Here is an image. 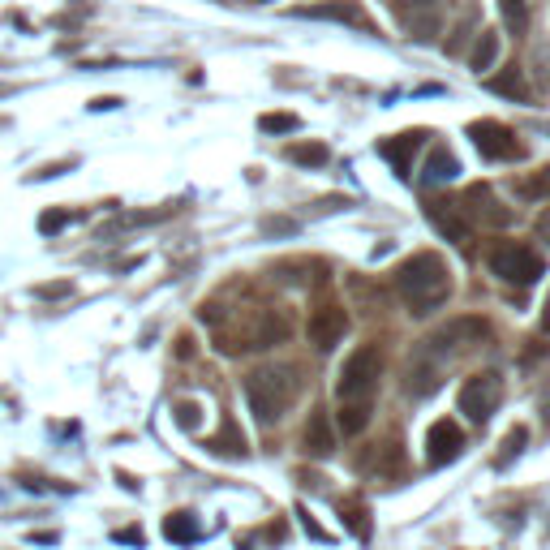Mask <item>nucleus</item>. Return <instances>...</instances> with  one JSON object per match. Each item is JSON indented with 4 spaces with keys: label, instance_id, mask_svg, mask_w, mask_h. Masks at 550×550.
<instances>
[{
    "label": "nucleus",
    "instance_id": "dca6fc26",
    "mask_svg": "<svg viewBox=\"0 0 550 550\" xmlns=\"http://www.w3.org/2000/svg\"><path fill=\"white\" fill-rule=\"evenodd\" d=\"M426 215H430V224L439 228L443 237H452V241H469V224L460 220V215L452 207H443V202H426Z\"/></svg>",
    "mask_w": 550,
    "mask_h": 550
},
{
    "label": "nucleus",
    "instance_id": "5701e85b",
    "mask_svg": "<svg viewBox=\"0 0 550 550\" xmlns=\"http://www.w3.org/2000/svg\"><path fill=\"white\" fill-rule=\"evenodd\" d=\"M499 9H503V22H508L512 35L529 31V0H499Z\"/></svg>",
    "mask_w": 550,
    "mask_h": 550
},
{
    "label": "nucleus",
    "instance_id": "412c9836",
    "mask_svg": "<svg viewBox=\"0 0 550 550\" xmlns=\"http://www.w3.org/2000/svg\"><path fill=\"white\" fill-rule=\"evenodd\" d=\"M495 56H499V35L495 31H482V35H477V43H473V52H469V65L482 74V69L495 65Z\"/></svg>",
    "mask_w": 550,
    "mask_h": 550
},
{
    "label": "nucleus",
    "instance_id": "6e6552de",
    "mask_svg": "<svg viewBox=\"0 0 550 550\" xmlns=\"http://www.w3.org/2000/svg\"><path fill=\"white\" fill-rule=\"evenodd\" d=\"M460 452H465V430H460L452 417H439V422L426 430V460H430V469L452 465Z\"/></svg>",
    "mask_w": 550,
    "mask_h": 550
},
{
    "label": "nucleus",
    "instance_id": "aec40b11",
    "mask_svg": "<svg viewBox=\"0 0 550 550\" xmlns=\"http://www.w3.org/2000/svg\"><path fill=\"white\" fill-rule=\"evenodd\" d=\"M164 538H168V542H198L202 529H198V520H194L190 512H177V516L164 520Z\"/></svg>",
    "mask_w": 550,
    "mask_h": 550
},
{
    "label": "nucleus",
    "instance_id": "ddd939ff",
    "mask_svg": "<svg viewBox=\"0 0 550 550\" xmlns=\"http://www.w3.org/2000/svg\"><path fill=\"white\" fill-rule=\"evenodd\" d=\"M456 172H460L456 155L447 151V147H434V151L426 155V164H422V185H426V190H434V185L456 181Z\"/></svg>",
    "mask_w": 550,
    "mask_h": 550
},
{
    "label": "nucleus",
    "instance_id": "c756f323",
    "mask_svg": "<svg viewBox=\"0 0 550 550\" xmlns=\"http://www.w3.org/2000/svg\"><path fill=\"white\" fill-rule=\"evenodd\" d=\"M538 237H546V241H550V211H546L542 220H538Z\"/></svg>",
    "mask_w": 550,
    "mask_h": 550
},
{
    "label": "nucleus",
    "instance_id": "4be33fe9",
    "mask_svg": "<svg viewBox=\"0 0 550 550\" xmlns=\"http://www.w3.org/2000/svg\"><path fill=\"white\" fill-rule=\"evenodd\" d=\"M288 159L301 168H318V164H327V147L323 142H293V147H288Z\"/></svg>",
    "mask_w": 550,
    "mask_h": 550
},
{
    "label": "nucleus",
    "instance_id": "9d476101",
    "mask_svg": "<svg viewBox=\"0 0 550 550\" xmlns=\"http://www.w3.org/2000/svg\"><path fill=\"white\" fill-rule=\"evenodd\" d=\"M293 18H310V22H344V26H357V31H374L370 13L357 5V0H327V5H306V9H293Z\"/></svg>",
    "mask_w": 550,
    "mask_h": 550
},
{
    "label": "nucleus",
    "instance_id": "4468645a",
    "mask_svg": "<svg viewBox=\"0 0 550 550\" xmlns=\"http://www.w3.org/2000/svg\"><path fill=\"white\" fill-rule=\"evenodd\" d=\"M301 443H306V456H314V460H323V456L336 452V434H331V426H327V413H314L310 417Z\"/></svg>",
    "mask_w": 550,
    "mask_h": 550
},
{
    "label": "nucleus",
    "instance_id": "b1692460",
    "mask_svg": "<svg viewBox=\"0 0 550 550\" xmlns=\"http://www.w3.org/2000/svg\"><path fill=\"white\" fill-rule=\"evenodd\" d=\"M340 520L357 533V538H370V520H366V503H361V499L340 503Z\"/></svg>",
    "mask_w": 550,
    "mask_h": 550
},
{
    "label": "nucleus",
    "instance_id": "9b49d317",
    "mask_svg": "<svg viewBox=\"0 0 550 550\" xmlns=\"http://www.w3.org/2000/svg\"><path fill=\"white\" fill-rule=\"evenodd\" d=\"M465 211L473 215V220L495 224V228L512 224V211H508V207H499L495 194H490V185H469V190H465Z\"/></svg>",
    "mask_w": 550,
    "mask_h": 550
},
{
    "label": "nucleus",
    "instance_id": "20e7f679",
    "mask_svg": "<svg viewBox=\"0 0 550 550\" xmlns=\"http://www.w3.org/2000/svg\"><path fill=\"white\" fill-rule=\"evenodd\" d=\"M460 413L469 417V422H490V417L499 413V404H503V379L495 370H486V374H473V379H465V387H460Z\"/></svg>",
    "mask_w": 550,
    "mask_h": 550
},
{
    "label": "nucleus",
    "instance_id": "1a4fd4ad",
    "mask_svg": "<svg viewBox=\"0 0 550 550\" xmlns=\"http://www.w3.org/2000/svg\"><path fill=\"white\" fill-rule=\"evenodd\" d=\"M469 138H473V147L482 151V159H516L520 155L516 134L508 125H499V121H473Z\"/></svg>",
    "mask_w": 550,
    "mask_h": 550
},
{
    "label": "nucleus",
    "instance_id": "2eb2a0df",
    "mask_svg": "<svg viewBox=\"0 0 550 550\" xmlns=\"http://www.w3.org/2000/svg\"><path fill=\"white\" fill-rule=\"evenodd\" d=\"M439 5L443 0H400V13H404V22L413 26V31H422V39L439 26Z\"/></svg>",
    "mask_w": 550,
    "mask_h": 550
},
{
    "label": "nucleus",
    "instance_id": "f03ea898",
    "mask_svg": "<svg viewBox=\"0 0 550 550\" xmlns=\"http://www.w3.org/2000/svg\"><path fill=\"white\" fill-rule=\"evenodd\" d=\"M297 392H301V379L293 366H258L250 379H245V400H250V413L263 426L280 422V417L293 409Z\"/></svg>",
    "mask_w": 550,
    "mask_h": 550
},
{
    "label": "nucleus",
    "instance_id": "7c9ffc66",
    "mask_svg": "<svg viewBox=\"0 0 550 550\" xmlns=\"http://www.w3.org/2000/svg\"><path fill=\"white\" fill-rule=\"evenodd\" d=\"M542 331H550V297H546V306H542Z\"/></svg>",
    "mask_w": 550,
    "mask_h": 550
},
{
    "label": "nucleus",
    "instance_id": "f257e3e1",
    "mask_svg": "<svg viewBox=\"0 0 550 550\" xmlns=\"http://www.w3.org/2000/svg\"><path fill=\"white\" fill-rule=\"evenodd\" d=\"M396 293L404 306H409V314H434L452 297V271H447V263L434 250H422L400 263Z\"/></svg>",
    "mask_w": 550,
    "mask_h": 550
},
{
    "label": "nucleus",
    "instance_id": "bb28decb",
    "mask_svg": "<svg viewBox=\"0 0 550 550\" xmlns=\"http://www.w3.org/2000/svg\"><path fill=\"white\" fill-rule=\"evenodd\" d=\"M525 426H516V430H508V439H503V456H499V465H508L512 460V452H520V447H525Z\"/></svg>",
    "mask_w": 550,
    "mask_h": 550
},
{
    "label": "nucleus",
    "instance_id": "c85d7f7f",
    "mask_svg": "<svg viewBox=\"0 0 550 550\" xmlns=\"http://www.w3.org/2000/svg\"><path fill=\"white\" fill-rule=\"evenodd\" d=\"M65 220H69L65 211H48V215L39 220V228H43V233H56V228H65Z\"/></svg>",
    "mask_w": 550,
    "mask_h": 550
},
{
    "label": "nucleus",
    "instance_id": "39448f33",
    "mask_svg": "<svg viewBox=\"0 0 550 550\" xmlns=\"http://www.w3.org/2000/svg\"><path fill=\"white\" fill-rule=\"evenodd\" d=\"M490 336V327H486V318H452V323H443L434 336L426 340V357H456V353H465L473 349V344H482Z\"/></svg>",
    "mask_w": 550,
    "mask_h": 550
},
{
    "label": "nucleus",
    "instance_id": "6ab92c4d",
    "mask_svg": "<svg viewBox=\"0 0 550 550\" xmlns=\"http://www.w3.org/2000/svg\"><path fill=\"white\" fill-rule=\"evenodd\" d=\"M516 198L546 202V198H550V168H538V172H529V177H520V181H516Z\"/></svg>",
    "mask_w": 550,
    "mask_h": 550
},
{
    "label": "nucleus",
    "instance_id": "f3484780",
    "mask_svg": "<svg viewBox=\"0 0 550 550\" xmlns=\"http://www.w3.org/2000/svg\"><path fill=\"white\" fill-rule=\"evenodd\" d=\"M336 426H340L344 439H353V434H361V430L370 426V404H340Z\"/></svg>",
    "mask_w": 550,
    "mask_h": 550
},
{
    "label": "nucleus",
    "instance_id": "f8f14e48",
    "mask_svg": "<svg viewBox=\"0 0 550 550\" xmlns=\"http://www.w3.org/2000/svg\"><path fill=\"white\" fill-rule=\"evenodd\" d=\"M422 129H413V134H400L396 142H379V155L383 159H392V168L400 172V177H409V168H413V151L422 147Z\"/></svg>",
    "mask_w": 550,
    "mask_h": 550
},
{
    "label": "nucleus",
    "instance_id": "0eeeda50",
    "mask_svg": "<svg viewBox=\"0 0 550 550\" xmlns=\"http://www.w3.org/2000/svg\"><path fill=\"white\" fill-rule=\"evenodd\" d=\"M344 331H349V314H344V306H336V301H318V306L310 310L306 318V336L318 353H331L336 344L344 340Z\"/></svg>",
    "mask_w": 550,
    "mask_h": 550
},
{
    "label": "nucleus",
    "instance_id": "7ed1b4c3",
    "mask_svg": "<svg viewBox=\"0 0 550 550\" xmlns=\"http://www.w3.org/2000/svg\"><path fill=\"white\" fill-rule=\"evenodd\" d=\"M379 379H383V357L374 344H361L344 357V366L336 374V396L340 404H370L374 392H379Z\"/></svg>",
    "mask_w": 550,
    "mask_h": 550
},
{
    "label": "nucleus",
    "instance_id": "cd10ccee",
    "mask_svg": "<svg viewBox=\"0 0 550 550\" xmlns=\"http://www.w3.org/2000/svg\"><path fill=\"white\" fill-rule=\"evenodd\" d=\"M177 422H181L185 430H194V426H198V404H177Z\"/></svg>",
    "mask_w": 550,
    "mask_h": 550
},
{
    "label": "nucleus",
    "instance_id": "a211bd4d",
    "mask_svg": "<svg viewBox=\"0 0 550 550\" xmlns=\"http://www.w3.org/2000/svg\"><path fill=\"white\" fill-rule=\"evenodd\" d=\"M207 447H211V452H220V456H245V434L237 430L233 417H228L224 430L215 434V439H207Z\"/></svg>",
    "mask_w": 550,
    "mask_h": 550
},
{
    "label": "nucleus",
    "instance_id": "423d86ee",
    "mask_svg": "<svg viewBox=\"0 0 550 550\" xmlns=\"http://www.w3.org/2000/svg\"><path fill=\"white\" fill-rule=\"evenodd\" d=\"M490 271H495L499 280H508V284H533L546 271V263H542L538 250L508 241V245H495V250H490Z\"/></svg>",
    "mask_w": 550,
    "mask_h": 550
},
{
    "label": "nucleus",
    "instance_id": "393cba45",
    "mask_svg": "<svg viewBox=\"0 0 550 550\" xmlns=\"http://www.w3.org/2000/svg\"><path fill=\"white\" fill-rule=\"evenodd\" d=\"M490 91H499V95H512V99H525L529 91H525V78L516 74V69H508V74H499V78H490L486 82Z\"/></svg>",
    "mask_w": 550,
    "mask_h": 550
},
{
    "label": "nucleus",
    "instance_id": "a878e982",
    "mask_svg": "<svg viewBox=\"0 0 550 550\" xmlns=\"http://www.w3.org/2000/svg\"><path fill=\"white\" fill-rule=\"evenodd\" d=\"M301 121L293 117V112H267V117H258V129L263 134H293Z\"/></svg>",
    "mask_w": 550,
    "mask_h": 550
}]
</instances>
